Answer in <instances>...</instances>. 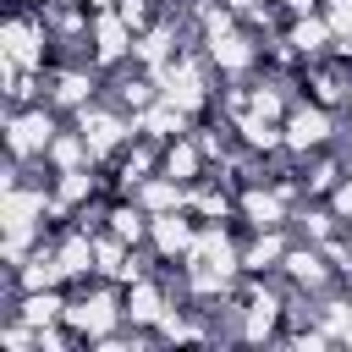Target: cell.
Masks as SVG:
<instances>
[{
    "mask_svg": "<svg viewBox=\"0 0 352 352\" xmlns=\"http://www.w3.org/2000/svg\"><path fill=\"white\" fill-rule=\"evenodd\" d=\"M330 143V116H324V104H314V110H292V121H286V148L292 154H319Z\"/></svg>",
    "mask_w": 352,
    "mask_h": 352,
    "instance_id": "6da1fadb",
    "label": "cell"
}]
</instances>
